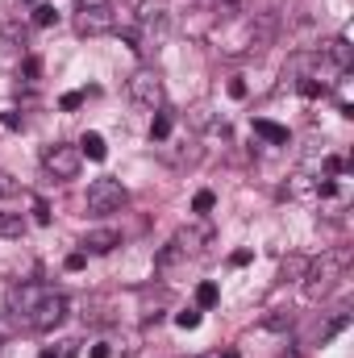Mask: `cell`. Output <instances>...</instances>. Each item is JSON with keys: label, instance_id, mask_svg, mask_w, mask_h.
<instances>
[{"label": "cell", "instance_id": "6da1fadb", "mask_svg": "<svg viewBox=\"0 0 354 358\" xmlns=\"http://www.w3.org/2000/svg\"><path fill=\"white\" fill-rule=\"evenodd\" d=\"M346 263H351V250H334V255H325V259H317V263H309V271H304V279H309V296L317 300V296H325L338 279H342V271H346Z\"/></svg>", "mask_w": 354, "mask_h": 358}, {"label": "cell", "instance_id": "7a4b0ae2", "mask_svg": "<svg viewBox=\"0 0 354 358\" xmlns=\"http://www.w3.org/2000/svg\"><path fill=\"white\" fill-rule=\"evenodd\" d=\"M129 204V192L121 179H92L88 183V213L92 217H108V213H121Z\"/></svg>", "mask_w": 354, "mask_h": 358}, {"label": "cell", "instance_id": "3957f363", "mask_svg": "<svg viewBox=\"0 0 354 358\" xmlns=\"http://www.w3.org/2000/svg\"><path fill=\"white\" fill-rule=\"evenodd\" d=\"M125 92H129V100L142 104V108H155V113L163 108V80H159V71H150V67H138V71L129 76Z\"/></svg>", "mask_w": 354, "mask_h": 358}, {"label": "cell", "instance_id": "277c9868", "mask_svg": "<svg viewBox=\"0 0 354 358\" xmlns=\"http://www.w3.org/2000/svg\"><path fill=\"white\" fill-rule=\"evenodd\" d=\"M80 163H84L80 146L55 142V146H46V150H42V167H46V176H55V179H76V176H80Z\"/></svg>", "mask_w": 354, "mask_h": 358}, {"label": "cell", "instance_id": "5b68a950", "mask_svg": "<svg viewBox=\"0 0 354 358\" xmlns=\"http://www.w3.org/2000/svg\"><path fill=\"white\" fill-rule=\"evenodd\" d=\"M63 317H67V300H63L59 292H46V296H42V304H38L21 325H25V329H34V334H46V329H55Z\"/></svg>", "mask_w": 354, "mask_h": 358}, {"label": "cell", "instance_id": "8992f818", "mask_svg": "<svg viewBox=\"0 0 354 358\" xmlns=\"http://www.w3.org/2000/svg\"><path fill=\"white\" fill-rule=\"evenodd\" d=\"M76 25H80V34H104V29H113V4L108 0H76Z\"/></svg>", "mask_w": 354, "mask_h": 358}, {"label": "cell", "instance_id": "52a82bcc", "mask_svg": "<svg viewBox=\"0 0 354 358\" xmlns=\"http://www.w3.org/2000/svg\"><path fill=\"white\" fill-rule=\"evenodd\" d=\"M200 238H204V234H187V229H179L176 238H171V242L159 250L155 267H159V271H171L179 259H187V255H196V250H200Z\"/></svg>", "mask_w": 354, "mask_h": 358}, {"label": "cell", "instance_id": "ba28073f", "mask_svg": "<svg viewBox=\"0 0 354 358\" xmlns=\"http://www.w3.org/2000/svg\"><path fill=\"white\" fill-rule=\"evenodd\" d=\"M46 292L50 287H42V283H17V287H8V313H17V321H25L42 304Z\"/></svg>", "mask_w": 354, "mask_h": 358}, {"label": "cell", "instance_id": "9c48e42d", "mask_svg": "<svg viewBox=\"0 0 354 358\" xmlns=\"http://www.w3.org/2000/svg\"><path fill=\"white\" fill-rule=\"evenodd\" d=\"M117 246H121V234L117 229H92L88 238H84V255H108Z\"/></svg>", "mask_w": 354, "mask_h": 358}, {"label": "cell", "instance_id": "30bf717a", "mask_svg": "<svg viewBox=\"0 0 354 358\" xmlns=\"http://www.w3.org/2000/svg\"><path fill=\"white\" fill-rule=\"evenodd\" d=\"M321 55L338 67V71H351V63H354V50H351V42L346 38H334V42H325L321 46Z\"/></svg>", "mask_w": 354, "mask_h": 358}, {"label": "cell", "instance_id": "8fae6325", "mask_svg": "<svg viewBox=\"0 0 354 358\" xmlns=\"http://www.w3.org/2000/svg\"><path fill=\"white\" fill-rule=\"evenodd\" d=\"M255 134L267 138V142H275V146H288V129L275 125V121H263V117H259V121H255Z\"/></svg>", "mask_w": 354, "mask_h": 358}, {"label": "cell", "instance_id": "7c38bea8", "mask_svg": "<svg viewBox=\"0 0 354 358\" xmlns=\"http://www.w3.org/2000/svg\"><path fill=\"white\" fill-rule=\"evenodd\" d=\"M80 155H88V159L100 163V159L108 155V146H104V138H100V134H84V138H80Z\"/></svg>", "mask_w": 354, "mask_h": 358}, {"label": "cell", "instance_id": "4fadbf2b", "mask_svg": "<svg viewBox=\"0 0 354 358\" xmlns=\"http://www.w3.org/2000/svg\"><path fill=\"white\" fill-rule=\"evenodd\" d=\"M25 234V217L21 213H0V238H21Z\"/></svg>", "mask_w": 354, "mask_h": 358}, {"label": "cell", "instance_id": "5bb4252c", "mask_svg": "<svg viewBox=\"0 0 354 358\" xmlns=\"http://www.w3.org/2000/svg\"><path fill=\"white\" fill-rule=\"evenodd\" d=\"M309 271V259L304 255H292V259H283V279H300Z\"/></svg>", "mask_w": 354, "mask_h": 358}, {"label": "cell", "instance_id": "9a60e30c", "mask_svg": "<svg viewBox=\"0 0 354 358\" xmlns=\"http://www.w3.org/2000/svg\"><path fill=\"white\" fill-rule=\"evenodd\" d=\"M159 17H163V0H142L138 21H142V25H150V21H159Z\"/></svg>", "mask_w": 354, "mask_h": 358}, {"label": "cell", "instance_id": "2e32d148", "mask_svg": "<svg viewBox=\"0 0 354 358\" xmlns=\"http://www.w3.org/2000/svg\"><path fill=\"white\" fill-rule=\"evenodd\" d=\"M167 134H171V113H163V108H159V113H155V125H150V138H159V142H163Z\"/></svg>", "mask_w": 354, "mask_h": 358}, {"label": "cell", "instance_id": "e0dca14e", "mask_svg": "<svg viewBox=\"0 0 354 358\" xmlns=\"http://www.w3.org/2000/svg\"><path fill=\"white\" fill-rule=\"evenodd\" d=\"M217 296H221V292H217V283H200V287H196V304H200V308H213V304H217Z\"/></svg>", "mask_w": 354, "mask_h": 358}, {"label": "cell", "instance_id": "ac0fdd59", "mask_svg": "<svg viewBox=\"0 0 354 358\" xmlns=\"http://www.w3.org/2000/svg\"><path fill=\"white\" fill-rule=\"evenodd\" d=\"M34 25H55V8L50 4H38L34 8Z\"/></svg>", "mask_w": 354, "mask_h": 358}, {"label": "cell", "instance_id": "d6986e66", "mask_svg": "<svg viewBox=\"0 0 354 358\" xmlns=\"http://www.w3.org/2000/svg\"><path fill=\"white\" fill-rule=\"evenodd\" d=\"M213 204H217V196H213V192H196V200H192V208H196V213H208Z\"/></svg>", "mask_w": 354, "mask_h": 358}, {"label": "cell", "instance_id": "ffe728a7", "mask_svg": "<svg viewBox=\"0 0 354 358\" xmlns=\"http://www.w3.org/2000/svg\"><path fill=\"white\" fill-rule=\"evenodd\" d=\"M176 325H179V329H196V325H200V313H196V308L179 313V317H176Z\"/></svg>", "mask_w": 354, "mask_h": 358}, {"label": "cell", "instance_id": "44dd1931", "mask_svg": "<svg viewBox=\"0 0 354 358\" xmlns=\"http://www.w3.org/2000/svg\"><path fill=\"white\" fill-rule=\"evenodd\" d=\"M21 76H25V80H38V76H42V63H38V59L29 55V59L21 63Z\"/></svg>", "mask_w": 354, "mask_h": 358}, {"label": "cell", "instance_id": "7402d4cb", "mask_svg": "<svg viewBox=\"0 0 354 358\" xmlns=\"http://www.w3.org/2000/svg\"><path fill=\"white\" fill-rule=\"evenodd\" d=\"M13 192H17V179L8 176V171H0V200H4V196H13Z\"/></svg>", "mask_w": 354, "mask_h": 358}, {"label": "cell", "instance_id": "603a6c76", "mask_svg": "<svg viewBox=\"0 0 354 358\" xmlns=\"http://www.w3.org/2000/svg\"><path fill=\"white\" fill-rule=\"evenodd\" d=\"M59 104H63V108L71 113V108H80V104H84V92H67V96H63Z\"/></svg>", "mask_w": 354, "mask_h": 358}, {"label": "cell", "instance_id": "cb8c5ba5", "mask_svg": "<svg viewBox=\"0 0 354 358\" xmlns=\"http://www.w3.org/2000/svg\"><path fill=\"white\" fill-rule=\"evenodd\" d=\"M84 263H88V255H84V250H76V255H67V271H84Z\"/></svg>", "mask_w": 354, "mask_h": 358}, {"label": "cell", "instance_id": "d4e9b609", "mask_svg": "<svg viewBox=\"0 0 354 358\" xmlns=\"http://www.w3.org/2000/svg\"><path fill=\"white\" fill-rule=\"evenodd\" d=\"M0 121H4V129H21V117H17V113H13V108H8V113H4V117H0Z\"/></svg>", "mask_w": 354, "mask_h": 358}, {"label": "cell", "instance_id": "484cf974", "mask_svg": "<svg viewBox=\"0 0 354 358\" xmlns=\"http://www.w3.org/2000/svg\"><path fill=\"white\" fill-rule=\"evenodd\" d=\"M34 221H38V225H50V208H46V204H38V208H34Z\"/></svg>", "mask_w": 354, "mask_h": 358}, {"label": "cell", "instance_id": "4316f807", "mask_svg": "<svg viewBox=\"0 0 354 358\" xmlns=\"http://www.w3.org/2000/svg\"><path fill=\"white\" fill-rule=\"evenodd\" d=\"M42 358H71V342L59 346V350H42Z\"/></svg>", "mask_w": 354, "mask_h": 358}, {"label": "cell", "instance_id": "83f0119b", "mask_svg": "<svg viewBox=\"0 0 354 358\" xmlns=\"http://www.w3.org/2000/svg\"><path fill=\"white\" fill-rule=\"evenodd\" d=\"M229 96L242 100V96H246V84H242V80H229Z\"/></svg>", "mask_w": 354, "mask_h": 358}, {"label": "cell", "instance_id": "f1b7e54d", "mask_svg": "<svg viewBox=\"0 0 354 358\" xmlns=\"http://www.w3.org/2000/svg\"><path fill=\"white\" fill-rule=\"evenodd\" d=\"M325 171H330V176H338V171H342V159H334V155H330V159H325Z\"/></svg>", "mask_w": 354, "mask_h": 358}, {"label": "cell", "instance_id": "f546056e", "mask_svg": "<svg viewBox=\"0 0 354 358\" xmlns=\"http://www.w3.org/2000/svg\"><path fill=\"white\" fill-rule=\"evenodd\" d=\"M300 92H304V96H321V92H325V88H317L313 80H304V84H300Z\"/></svg>", "mask_w": 354, "mask_h": 358}, {"label": "cell", "instance_id": "4dcf8cb0", "mask_svg": "<svg viewBox=\"0 0 354 358\" xmlns=\"http://www.w3.org/2000/svg\"><path fill=\"white\" fill-rule=\"evenodd\" d=\"M200 358H238V350H213V355H200Z\"/></svg>", "mask_w": 354, "mask_h": 358}, {"label": "cell", "instance_id": "1f68e13d", "mask_svg": "<svg viewBox=\"0 0 354 358\" xmlns=\"http://www.w3.org/2000/svg\"><path fill=\"white\" fill-rule=\"evenodd\" d=\"M108 355H113V350H108L104 342H100V346H92V358H108Z\"/></svg>", "mask_w": 354, "mask_h": 358}]
</instances>
